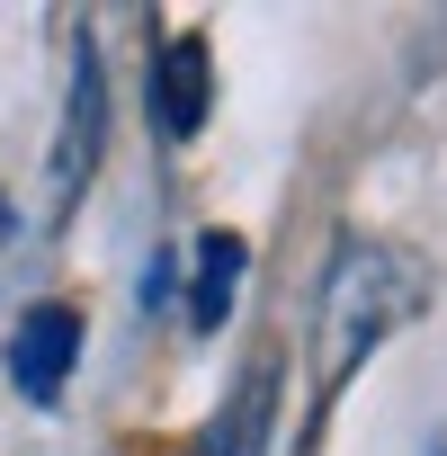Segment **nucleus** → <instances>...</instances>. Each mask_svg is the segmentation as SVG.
<instances>
[{"label":"nucleus","instance_id":"nucleus-1","mask_svg":"<svg viewBox=\"0 0 447 456\" xmlns=\"http://www.w3.org/2000/svg\"><path fill=\"white\" fill-rule=\"evenodd\" d=\"M402 314H411V269L376 242H340L322 278V385H340Z\"/></svg>","mask_w":447,"mask_h":456},{"label":"nucleus","instance_id":"nucleus-3","mask_svg":"<svg viewBox=\"0 0 447 456\" xmlns=\"http://www.w3.org/2000/svg\"><path fill=\"white\" fill-rule=\"evenodd\" d=\"M143 99H152L161 143H188V134L206 126V108H215V54H206L197 37H170V45L152 54V72H143Z\"/></svg>","mask_w":447,"mask_h":456},{"label":"nucleus","instance_id":"nucleus-2","mask_svg":"<svg viewBox=\"0 0 447 456\" xmlns=\"http://www.w3.org/2000/svg\"><path fill=\"white\" fill-rule=\"evenodd\" d=\"M72 367H81V305H28L19 322H10V385L28 394V403H63V385H72Z\"/></svg>","mask_w":447,"mask_h":456},{"label":"nucleus","instance_id":"nucleus-5","mask_svg":"<svg viewBox=\"0 0 447 456\" xmlns=\"http://www.w3.org/2000/svg\"><path fill=\"white\" fill-rule=\"evenodd\" d=\"M90 161H99V54L81 45V63H72V134H63V152H54V188L72 197V188L90 179Z\"/></svg>","mask_w":447,"mask_h":456},{"label":"nucleus","instance_id":"nucleus-6","mask_svg":"<svg viewBox=\"0 0 447 456\" xmlns=\"http://www.w3.org/2000/svg\"><path fill=\"white\" fill-rule=\"evenodd\" d=\"M269 403H278V376L260 367V376L233 394V420L215 429V456H260V447H269Z\"/></svg>","mask_w":447,"mask_h":456},{"label":"nucleus","instance_id":"nucleus-7","mask_svg":"<svg viewBox=\"0 0 447 456\" xmlns=\"http://www.w3.org/2000/svg\"><path fill=\"white\" fill-rule=\"evenodd\" d=\"M0 233H10V206H0Z\"/></svg>","mask_w":447,"mask_h":456},{"label":"nucleus","instance_id":"nucleus-4","mask_svg":"<svg viewBox=\"0 0 447 456\" xmlns=\"http://www.w3.org/2000/svg\"><path fill=\"white\" fill-rule=\"evenodd\" d=\"M242 269H251V242L242 233H197V296H188V331H224L242 296Z\"/></svg>","mask_w":447,"mask_h":456}]
</instances>
